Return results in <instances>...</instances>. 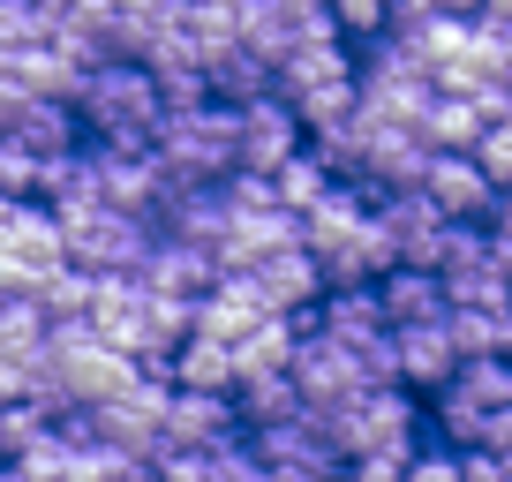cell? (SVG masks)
<instances>
[{
	"label": "cell",
	"instance_id": "4",
	"mask_svg": "<svg viewBox=\"0 0 512 482\" xmlns=\"http://www.w3.org/2000/svg\"><path fill=\"white\" fill-rule=\"evenodd\" d=\"M61 241H68V264L91 279H144L159 226L128 219V211H76V219H61Z\"/></svg>",
	"mask_w": 512,
	"mask_h": 482
},
{
	"label": "cell",
	"instance_id": "36",
	"mask_svg": "<svg viewBox=\"0 0 512 482\" xmlns=\"http://www.w3.org/2000/svg\"><path fill=\"white\" fill-rule=\"evenodd\" d=\"M23 98H31V91H23V83H16V68L0 61V136L16 129V113H23Z\"/></svg>",
	"mask_w": 512,
	"mask_h": 482
},
{
	"label": "cell",
	"instance_id": "43",
	"mask_svg": "<svg viewBox=\"0 0 512 482\" xmlns=\"http://www.w3.org/2000/svg\"><path fill=\"white\" fill-rule=\"evenodd\" d=\"M219 8H249V0H219Z\"/></svg>",
	"mask_w": 512,
	"mask_h": 482
},
{
	"label": "cell",
	"instance_id": "15",
	"mask_svg": "<svg viewBox=\"0 0 512 482\" xmlns=\"http://www.w3.org/2000/svg\"><path fill=\"white\" fill-rule=\"evenodd\" d=\"M377 302H384V324L392 332H415V324H445L452 317V294L437 272H415V264H392L377 279Z\"/></svg>",
	"mask_w": 512,
	"mask_h": 482
},
{
	"label": "cell",
	"instance_id": "26",
	"mask_svg": "<svg viewBox=\"0 0 512 482\" xmlns=\"http://www.w3.org/2000/svg\"><path fill=\"white\" fill-rule=\"evenodd\" d=\"M234 407H241V430H249V437L287 430V422H302V415H309V400L294 392V377H256V385H241V392H234Z\"/></svg>",
	"mask_w": 512,
	"mask_h": 482
},
{
	"label": "cell",
	"instance_id": "21",
	"mask_svg": "<svg viewBox=\"0 0 512 482\" xmlns=\"http://www.w3.org/2000/svg\"><path fill=\"white\" fill-rule=\"evenodd\" d=\"M490 129H497L490 113H482L475 98H452V91H437L430 113L415 121V136H422V151H430V159H437V151H475Z\"/></svg>",
	"mask_w": 512,
	"mask_h": 482
},
{
	"label": "cell",
	"instance_id": "22",
	"mask_svg": "<svg viewBox=\"0 0 512 482\" xmlns=\"http://www.w3.org/2000/svg\"><path fill=\"white\" fill-rule=\"evenodd\" d=\"M204 83H211V98H219V106H249V98L279 91V68H272V61H256V53L234 38V46L204 53Z\"/></svg>",
	"mask_w": 512,
	"mask_h": 482
},
{
	"label": "cell",
	"instance_id": "16",
	"mask_svg": "<svg viewBox=\"0 0 512 482\" xmlns=\"http://www.w3.org/2000/svg\"><path fill=\"white\" fill-rule=\"evenodd\" d=\"M16 136L23 151H38L46 166H61V159H76L91 136H83V113L76 106H61V98H23V113H16Z\"/></svg>",
	"mask_w": 512,
	"mask_h": 482
},
{
	"label": "cell",
	"instance_id": "24",
	"mask_svg": "<svg viewBox=\"0 0 512 482\" xmlns=\"http://www.w3.org/2000/svg\"><path fill=\"white\" fill-rule=\"evenodd\" d=\"M8 68H16V83H23L31 98H61V106H76L83 83H91V68H83L76 53H61L53 38H46V46H31V53H16Z\"/></svg>",
	"mask_w": 512,
	"mask_h": 482
},
{
	"label": "cell",
	"instance_id": "8",
	"mask_svg": "<svg viewBox=\"0 0 512 482\" xmlns=\"http://www.w3.org/2000/svg\"><path fill=\"white\" fill-rule=\"evenodd\" d=\"M166 407H174V385L144 370L121 400L91 407V430H98V445H113V452H128V460L151 467V460L166 452Z\"/></svg>",
	"mask_w": 512,
	"mask_h": 482
},
{
	"label": "cell",
	"instance_id": "25",
	"mask_svg": "<svg viewBox=\"0 0 512 482\" xmlns=\"http://www.w3.org/2000/svg\"><path fill=\"white\" fill-rule=\"evenodd\" d=\"M166 385H174V392H234L241 385V377H234V347L189 332V339H181V354L166 362Z\"/></svg>",
	"mask_w": 512,
	"mask_h": 482
},
{
	"label": "cell",
	"instance_id": "10",
	"mask_svg": "<svg viewBox=\"0 0 512 482\" xmlns=\"http://www.w3.org/2000/svg\"><path fill=\"white\" fill-rule=\"evenodd\" d=\"M422 196H430L452 226H490L497 204H505V189L482 174L475 151H437V159L422 166Z\"/></svg>",
	"mask_w": 512,
	"mask_h": 482
},
{
	"label": "cell",
	"instance_id": "28",
	"mask_svg": "<svg viewBox=\"0 0 512 482\" xmlns=\"http://www.w3.org/2000/svg\"><path fill=\"white\" fill-rule=\"evenodd\" d=\"M46 181L53 166L38 151H23L16 136H0V196H16V204H46Z\"/></svg>",
	"mask_w": 512,
	"mask_h": 482
},
{
	"label": "cell",
	"instance_id": "1",
	"mask_svg": "<svg viewBox=\"0 0 512 482\" xmlns=\"http://www.w3.org/2000/svg\"><path fill=\"white\" fill-rule=\"evenodd\" d=\"M83 113V136L106 151H159V121H166V98H159V76L144 61H106L91 68L76 98Z\"/></svg>",
	"mask_w": 512,
	"mask_h": 482
},
{
	"label": "cell",
	"instance_id": "9",
	"mask_svg": "<svg viewBox=\"0 0 512 482\" xmlns=\"http://www.w3.org/2000/svg\"><path fill=\"white\" fill-rule=\"evenodd\" d=\"M377 234L392 249V264H415V272H437L445 264V241H452V219L430 204L422 189H400V196H377Z\"/></svg>",
	"mask_w": 512,
	"mask_h": 482
},
{
	"label": "cell",
	"instance_id": "34",
	"mask_svg": "<svg viewBox=\"0 0 512 482\" xmlns=\"http://www.w3.org/2000/svg\"><path fill=\"white\" fill-rule=\"evenodd\" d=\"M407 482H467V467H460L452 445H422L415 460H407Z\"/></svg>",
	"mask_w": 512,
	"mask_h": 482
},
{
	"label": "cell",
	"instance_id": "11",
	"mask_svg": "<svg viewBox=\"0 0 512 482\" xmlns=\"http://www.w3.org/2000/svg\"><path fill=\"white\" fill-rule=\"evenodd\" d=\"M302 151H309V129H302V113H294L279 91H264V98L241 106V174H264V181H272L279 166L302 159Z\"/></svg>",
	"mask_w": 512,
	"mask_h": 482
},
{
	"label": "cell",
	"instance_id": "29",
	"mask_svg": "<svg viewBox=\"0 0 512 482\" xmlns=\"http://www.w3.org/2000/svg\"><path fill=\"white\" fill-rule=\"evenodd\" d=\"M38 309H46V324H91V309H98V279L68 264L61 279H46V294H38Z\"/></svg>",
	"mask_w": 512,
	"mask_h": 482
},
{
	"label": "cell",
	"instance_id": "3",
	"mask_svg": "<svg viewBox=\"0 0 512 482\" xmlns=\"http://www.w3.org/2000/svg\"><path fill=\"white\" fill-rule=\"evenodd\" d=\"M159 159L174 181L189 189H219L226 174H241V106H196V113H166L159 121Z\"/></svg>",
	"mask_w": 512,
	"mask_h": 482
},
{
	"label": "cell",
	"instance_id": "30",
	"mask_svg": "<svg viewBox=\"0 0 512 482\" xmlns=\"http://www.w3.org/2000/svg\"><path fill=\"white\" fill-rule=\"evenodd\" d=\"M437 279H445L452 309H512V279L497 272V257L475 264V272H437Z\"/></svg>",
	"mask_w": 512,
	"mask_h": 482
},
{
	"label": "cell",
	"instance_id": "27",
	"mask_svg": "<svg viewBox=\"0 0 512 482\" xmlns=\"http://www.w3.org/2000/svg\"><path fill=\"white\" fill-rule=\"evenodd\" d=\"M272 189H279V204H287L294 219H309V211H317L324 196L339 189V181L324 174V159H317V151H302V159H287V166L272 174Z\"/></svg>",
	"mask_w": 512,
	"mask_h": 482
},
{
	"label": "cell",
	"instance_id": "23",
	"mask_svg": "<svg viewBox=\"0 0 512 482\" xmlns=\"http://www.w3.org/2000/svg\"><path fill=\"white\" fill-rule=\"evenodd\" d=\"M294 347H302V317H264L249 339L234 347V377L256 385V377H287L294 370ZM234 385V392H241Z\"/></svg>",
	"mask_w": 512,
	"mask_h": 482
},
{
	"label": "cell",
	"instance_id": "32",
	"mask_svg": "<svg viewBox=\"0 0 512 482\" xmlns=\"http://www.w3.org/2000/svg\"><path fill=\"white\" fill-rule=\"evenodd\" d=\"M452 385H460L482 415H505V407H512V362H505V354H490V362H460Z\"/></svg>",
	"mask_w": 512,
	"mask_h": 482
},
{
	"label": "cell",
	"instance_id": "33",
	"mask_svg": "<svg viewBox=\"0 0 512 482\" xmlns=\"http://www.w3.org/2000/svg\"><path fill=\"white\" fill-rule=\"evenodd\" d=\"M332 16H339V31L362 46V38H384V31H392V0H332Z\"/></svg>",
	"mask_w": 512,
	"mask_h": 482
},
{
	"label": "cell",
	"instance_id": "41",
	"mask_svg": "<svg viewBox=\"0 0 512 482\" xmlns=\"http://www.w3.org/2000/svg\"><path fill=\"white\" fill-rule=\"evenodd\" d=\"M0 482H46V475H23V467H8V475H0Z\"/></svg>",
	"mask_w": 512,
	"mask_h": 482
},
{
	"label": "cell",
	"instance_id": "5",
	"mask_svg": "<svg viewBox=\"0 0 512 482\" xmlns=\"http://www.w3.org/2000/svg\"><path fill=\"white\" fill-rule=\"evenodd\" d=\"M46 354H53V385H61L68 407H106V400H121V392L144 377L128 354H113L91 324H53Z\"/></svg>",
	"mask_w": 512,
	"mask_h": 482
},
{
	"label": "cell",
	"instance_id": "39",
	"mask_svg": "<svg viewBox=\"0 0 512 482\" xmlns=\"http://www.w3.org/2000/svg\"><path fill=\"white\" fill-rule=\"evenodd\" d=\"M490 234H497V241H512V189H505V204H497V219H490Z\"/></svg>",
	"mask_w": 512,
	"mask_h": 482
},
{
	"label": "cell",
	"instance_id": "2",
	"mask_svg": "<svg viewBox=\"0 0 512 482\" xmlns=\"http://www.w3.org/2000/svg\"><path fill=\"white\" fill-rule=\"evenodd\" d=\"M324 437L339 445V460H415L422 445H430V415H422L415 392L400 385H369L362 400L332 407V415H317Z\"/></svg>",
	"mask_w": 512,
	"mask_h": 482
},
{
	"label": "cell",
	"instance_id": "20",
	"mask_svg": "<svg viewBox=\"0 0 512 482\" xmlns=\"http://www.w3.org/2000/svg\"><path fill=\"white\" fill-rule=\"evenodd\" d=\"M309 324H317V332H332V339H347V347H369V339L392 332V324H384L377 287H332L317 309H309Z\"/></svg>",
	"mask_w": 512,
	"mask_h": 482
},
{
	"label": "cell",
	"instance_id": "40",
	"mask_svg": "<svg viewBox=\"0 0 512 482\" xmlns=\"http://www.w3.org/2000/svg\"><path fill=\"white\" fill-rule=\"evenodd\" d=\"M482 16H490V23H512V0H482Z\"/></svg>",
	"mask_w": 512,
	"mask_h": 482
},
{
	"label": "cell",
	"instance_id": "38",
	"mask_svg": "<svg viewBox=\"0 0 512 482\" xmlns=\"http://www.w3.org/2000/svg\"><path fill=\"white\" fill-rule=\"evenodd\" d=\"M490 23V16H482ZM490 46H497V76H505V91H512V23H490Z\"/></svg>",
	"mask_w": 512,
	"mask_h": 482
},
{
	"label": "cell",
	"instance_id": "31",
	"mask_svg": "<svg viewBox=\"0 0 512 482\" xmlns=\"http://www.w3.org/2000/svg\"><path fill=\"white\" fill-rule=\"evenodd\" d=\"M46 38H53V16L38 8V0H0V61L46 46Z\"/></svg>",
	"mask_w": 512,
	"mask_h": 482
},
{
	"label": "cell",
	"instance_id": "37",
	"mask_svg": "<svg viewBox=\"0 0 512 482\" xmlns=\"http://www.w3.org/2000/svg\"><path fill=\"white\" fill-rule=\"evenodd\" d=\"M482 452H497V460L512 467V407H505V415H490V430H482Z\"/></svg>",
	"mask_w": 512,
	"mask_h": 482
},
{
	"label": "cell",
	"instance_id": "6",
	"mask_svg": "<svg viewBox=\"0 0 512 482\" xmlns=\"http://www.w3.org/2000/svg\"><path fill=\"white\" fill-rule=\"evenodd\" d=\"M68 272V241H61V219L46 204H23L16 219L0 226V294H46V279Z\"/></svg>",
	"mask_w": 512,
	"mask_h": 482
},
{
	"label": "cell",
	"instance_id": "18",
	"mask_svg": "<svg viewBox=\"0 0 512 482\" xmlns=\"http://www.w3.org/2000/svg\"><path fill=\"white\" fill-rule=\"evenodd\" d=\"M256 294L272 302V317H309V309L324 302V272H317V257L309 249H287V257H272V264H256Z\"/></svg>",
	"mask_w": 512,
	"mask_h": 482
},
{
	"label": "cell",
	"instance_id": "12",
	"mask_svg": "<svg viewBox=\"0 0 512 482\" xmlns=\"http://www.w3.org/2000/svg\"><path fill=\"white\" fill-rule=\"evenodd\" d=\"M234 437H249L234 392H174V407H166V452H211V445H234Z\"/></svg>",
	"mask_w": 512,
	"mask_h": 482
},
{
	"label": "cell",
	"instance_id": "7",
	"mask_svg": "<svg viewBox=\"0 0 512 482\" xmlns=\"http://www.w3.org/2000/svg\"><path fill=\"white\" fill-rule=\"evenodd\" d=\"M294 392L309 400V415H332V407L362 400L369 392V370H362V347H347V339L317 332V324L302 317V347H294Z\"/></svg>",
	"mask_w": 512,
	"mask_h": 482
},
{
	"label": "cell",
	"instance_id": "19",
	"mask_svg": "<svg viewBox=\"0 0 512 482\" xmlns=\"http://www.w3.org/2000/svg\"><path fill=\"white\" fill-rule=\"evenodd\" d=\"M332 83H354V46L347 38H324V46H294L287 61H279V98H317L332 91Z\"/></svg>",
	"mask_w": 512,
	"mask_h": 482
},
{
	"label": "cell",
	"instance_id": "44",
	"mask_svg": "<svg viewBox=\"0 0 512 482\" xmlns=\"http://www.w3.org/2000/svg\"><path fill=\"white\" fill-rule=\"evenodd\" d=\"M136 482H151V467H144V475H136Z\"/></svg>",
	"mask_w": 512,
	"mask_h": 482
},
{
	"label": "cell",
	"instance_id": "13",
	"mask_svg": "<svg viewBox=\"0 0 512 482\" xmlns=\"http://www.w3.org/2000/svg\"><path fill=\"white\" fill-rule=\"evenodd\" d=\"M400 339V385L415 392V400H437V392L460 377V339H452V317L445 324H415V332H392Z\"/></svg>",
	"mask_w": 512,
	"mask_h": 482
},
{
	"label": "cell",
	"instance_id": "14",
	"mask_svg": "<svg viewBox=\"0 0 512 482\" xmlns=\"http://www.w3.org/2000/svg\"><path fill=\"white\" fill-rule=\"evenodd\" d=\"M144 294H159V302H204L211 287H219V264L196 249V241H174V234H159V249H151V264H144V279H136Z\"/></svg>",
	"mask_w": 512,
	"mask_h": 482
},
{
	"label": "cell",
	"instance_id": "35",
	"mask_svg": "<svg viewBox=\"0 0 512 482\" xmlns=\"http://www.w3.org/2000/svg\"><path fill=\"white\" fill-rule=\"evenodd\" d=\"M475 159H482V174L497 181V189H512V121H497L490 136L475 144Z\"/></svg>",
	"mask_w": 512,
	"mask_h": 482
},
{
	"label": "cell",
	"instance_id": "17",
	"mask_svg": "<svg viewBox=\"0 0 512 482\" xmlns=\"http://www.w3.org/2000/svg\"><path fill=\"white\" fill-rule=\"evenodd\" d=\"M264 317H272V302L256 294L249 272H241V279H219V287L196 302V332H204V339H226V347H241Z\"/></svg>",
	"mask_w": 512,
	"mask_h": 482
},
{
	"label": "cell",
	"instance_id": "42",
	"mask_svg": "<svg viewBox=\"0 0 512 482\" xmlns=\"http://www.w3.org/2000/svg\"><path fill=\"white\" fill-rule=\"evenodd\" d=\"M0 475H8V437H0Z\"/></svg>",
	"mask_w": 512,
	"mask_h": 482
}]
</instances>
